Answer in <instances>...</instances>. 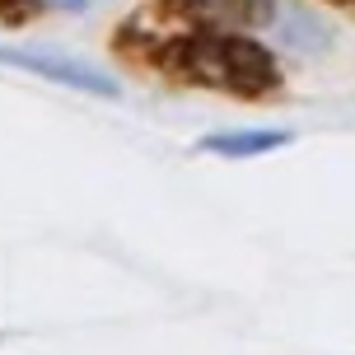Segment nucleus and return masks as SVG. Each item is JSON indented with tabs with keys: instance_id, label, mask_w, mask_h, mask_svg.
Here are the masks:
<instances>
[{
	"instance_id": "f257e3e1",
	"label": "nucleus",
	"mask_w": 355,
	"mask_h": 355,
	"mask_svg": "<svg viewBox=\"0 0 355 355\" xmlns=\"http://www.w3.org/2000/svg\"><path fill=\"white\" fill-rule=\"evenodd\" d=\"M187 71L196 75V80H211V85H225V89H239V94H257V89H266L276 75H271V66H266V52H257V47H239V42H196V47H187Z\"/></svg>"
},
{
	"instance_id": "f03ea898",
	"label": "nucleus",
	"mask_w": 355,
	"mask_h": 355,
	"mask_svg": "<svg viewBox=\"0 0 355 355\" xmlns=\"http://www.w3.org/2000/svg\"><path fill=\"white\" fill-rule=\"evenodd\" d=\"M281 145V136H243V141H206V150H220V155H252V150H271Z\"/></svg>"
},
{
	"instance_id": "7ed1b4c3",
	"label": "nucleus",
	"mask_w": 355,
	"mask_h": 355,
	"mask_svg": "<svg viewBox=\"0 0 355 355\" xmlns=\"http://www.w3.org/2000/svg\"><path fill=\"white\" fill-rule=\"evenodd\" d=\"M56 5H71V10H85V5H94V0H56Z\"/></svg>"
}]
</instances>
